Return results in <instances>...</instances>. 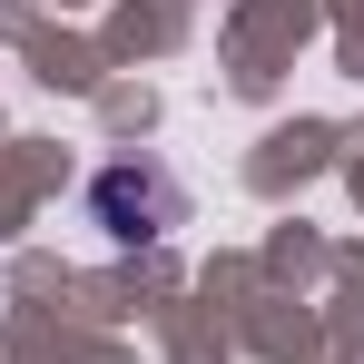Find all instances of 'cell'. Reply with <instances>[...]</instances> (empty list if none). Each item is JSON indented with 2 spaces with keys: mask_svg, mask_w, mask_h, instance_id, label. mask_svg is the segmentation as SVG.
Listing matches in <instances>:
<instances>
[{
  "mask_svg": "<svg viewBox=\"0 0 364 364\" xmlns=\"http://www.w3.org/2000/svg\"><path fill=\"white\" fill-rule=\"evenodd\" d=\"M178 178L158 168V158H119V168H99L89 178V227L109 246H158L168 227H178Z\"/></svg>",
  "mask_w": 364,
  "mask_h": 364,
  "instance_id": "1",
  "label": "cell"
}]
</instances>
